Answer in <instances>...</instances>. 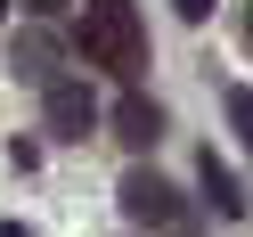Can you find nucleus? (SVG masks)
<instances>
[{
    "label": "nucleus",
    "mask_w": 253,
    "mask_h": 237,
    "mask_svg": "<svg viewBox=\"0 0 253 237\" xmlns=\"http://www.w3.org/2000/svg\"><path fill=\"white\" fill-rule=\"evenodd\" d=\"M82 66H106L123 82L147 74V25L131 0H82Z\"/></svg>",
    "instance_id": "nucleus-1"
},
{
    "label": "nucleus",
    "mask_w": 253,
    "mask_h": 237,
    "mask_svg": "<svg viewBox=\"0 0 253 237\" xmlns=\"http://www.w3.org/2000/svg\"><path fill=\"white\" fill-rule=\"evenodd\" d=\"M123 213H131L139 229H180L188 204L171 196V180H155V172H123Z\"/></svg>",
    "instance_id": "nucleus-2"
},
{
    "label": "nucleus",
    "mask_w": 253,
    "mask_h": 237,
    "mask_svg": "<svg viewBox=\"0 0 253 237\" xmlns=\"http://www.w3.org/2000/svg\"><path fill=\"white\" fill-rule=\"evenodd\" d=\"M90 123H98L90 90H82V82H49V131H57V139H90Z\"/></svg>",
    "instance_id": "nucleus-3"
},
{
    "label": "nucleus",
    "mask_w": 253,
    "mask_h": 237,
    "mask_svg": "<svg viewBox=\"0 0 253 237\" xmlns=\"http://www.w3.org/2000/svg\"><path fill=\"white\" fill-rule=\"evenodd\" d=\"M115 139H123V147H155V139H164V106L131 90V98L115 106Z\"/></svg>",
    "instance_id": "nucleus-4"
},
{
    "label": "nucleus",
    "mask_w": 253,
    "mask_h": 237,
    "mask_svg": "<svg viewBox=\"0 0 253 237\" xmlns=\"http://www.w3.org/2000/svg\"><path fill=\"white\" fill-rule=\"evenodd\" d=\"M196 180H204V196H212L220 213H245V196H237V172H229V164H212V147H204V164H196Z\"/></svg>",
    "instance_id": "nucleus-5"
},
{
    "label": "nucleus",
    "mask_w": 253,
    "mask_h": 237,
    "mask_svg": "<svg viewBox=\"0 0 253 237\" xmlns=\"http://www.w3.org/2000/svg\"><path fill=\"white\" fill-rule=\"evenodd\" d=\"M229 123H237V139H245V155H253V90H229Z\"/></svg>",
    "instance_id": "nucleus-6"
},
{
    "label": "nucleus",
    "mask_w": 253,
    "mask_h": 237,
    "mask_svg": "<svg viewBox=\"0 0 253 237\" xmlns=\"http://www.w3.org/2000/svg\"><path fill=\"white\" fill-rule=\"evenodd\" d=\"M171 8H180L188 25H204V17H212V0H171Z\"/></svg>",
    "instance_id": "nucleus-7"
},
{
    "label": "nucleus",
    "mask_w": 253,
    "mask_h": 237,
    "mask_svg": "<svg viewBox=\"0 0 253 237\" xmlns=\"http://www.w3.org/2000/svg\"><path fill=\"white\" fill-rule=\"evenodd\" d=\"M25 8H33V17H57V8H66V0H25Z\"/></svg>",
    "instance_id": "nucleus-8"
},
{
    "label": "nucleus",
    "mask_w": 253,
    "mask_h": 237,
    "mask_svg": "<svg viewBox=\"0 0 253 237\" xmlns=\"http://www.w3.org/2000/svg\"><path fill=\"white\" fill-rule=\"evenodd\" d=\"M0 237H33V229H17V221H0Z\"/></svg>",
    "instance_id": "nucleus-9"
},
{
    "label": "nucleus",
    "mask_w": 253,
    "mask_h": 237,
    "mask_svg": "<svg viewBox=\"0 0 253 237\" xmlns=\"http://www.w3.org/2000/svg\"><path fill=\"white\" fill-rule=\"evenodd\" d=\"M245 41H253V0H245Z\"/></svg>",
    "instance_id": "nucleus-10"
},
{
    "label": "nucleus",
    "mask_w": 253,
    "mask_h": 237,
    "mask_svg": "<svg viewBox=\"0 0 253 237\" xmlns=\"http://www.w3.org/2000/svg\"><path fill=\"white\" fill-rule=\"evenodd\" d=\"M0 17H8V0H0Z\"/></svg>",
    "instance_id": "nucleus-11"
}]
</instances>
